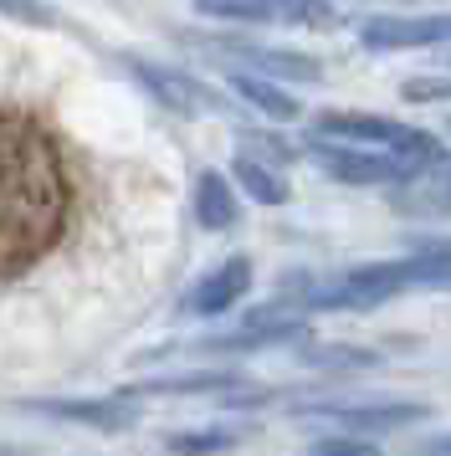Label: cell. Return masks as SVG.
<instances>
[{"mask_svg":"<svg viewBox=\"0 0 451 456\" xmlns=\"http://www.w3.org/2000/svg\"><path fill=\"white\" fill-rule=\"evenodd\" d=\"M62 216H67V180L57 169V154L0 144V277L52 247Z\"/></svg>","mask_w":451,"mask_h":456,"instance_id":"1","label":"cell"},{"mask_svg":"<svg viewBox=\"0 0 451 456\" xmlns=\"http://www.w3.org/2000/svg\"><path fill=\"white\" fill-rule=\"evenodd\" d=\"M313 134L318 139H339V144L374 149V154H390L395 165L406 169V180L421 175V169H430L447 154L441 139L426 134V128H410L400 118H380V113H354V108H328V113H318L313 118Z\"/></svg>","mask_w":451,"mask_h":456,"instance_id":"2","label":"cell"},{"mask_svg":"<svg viewBox=\"0 0 451 456\" xmlns=\"http://www.w3.org/2000/svg\"><path fill=\"white\" fill-rule=\"evenodd\" d=\"M292 415L298 420H328V426H339V436L369 441V436H395L430 420V405H421V400H308Z\"/></svg>","mask_w":451,"mask_h":456,"instance_id":"3","label":"cell"},{"mask_svg":"<svg viewBox=\"0 0 451 456\" xmlns=\"http://www.w3.org/2000/svg\"><path fill=\"white\" fill-rule=\"evenodd\" d=\"M292 338H308V318H257L246 313L231 333H205V338H190V344H175V349H160L154 359H236V354H266L283 349Z\"/></svg>","mask_w":451,"mask_h":456,"instance_id":"4","label":"cell"},{"mask_svg":"<svg viewBox=\"0 0 451 456\" xmlns=\"http://www.w3.org/2000/svg\"><path fill=\"white\" fill-rule=\"evenodd\" d=\"M303 154L324 169L328 180H339V185H365V190L385 185L390 190V185L406 180V169L395 165L390 154H374V149H359V144H339V139H318V134L303 139Z\"/></svg>","mask_w":451,"mask_h":456,"instance_id":"5","label":"cell"},{"mask_svg":"<svg viewBox=\"0 0 451 456\" xmlns=\"http://www.w3.org/2000/svg\"><path fill=\"white\" fill-rule=\"evenodd\" d=\"M20 415H46V420H67V426H82V431H102L119 436L139 426L144 405L123 400V395H67V400H16Z\"/></svg>","mask_w":451,"mask_h":456,"instance_id":"6","label":"cell"},{"mask_svg":"<svg viewBox=\"0 0 451 456\" xmlns=\"http://www.w3.org/2000/svg\"><path fill=\"white\" fill-rule=\"evenodd\" d=\"M246 374L242 370H226V364H205V370H180V374H149V379H134L123 385V400H184V395H201V400H226L231 390H242Z\"/></svg>","mask_w":451,"mask_h":456,"instance_id":"7","label":"cell"},{"mask_svg":"<svg viewBox=\"0 0 451 456\" xmlns=\"http://www.w3.org/2000/svg\"><path fill=\"white\" fill-rule=\"evenodd\" d=\"M246 292H251V256H226L221 267H210L195 288L180 297L184 318H221L226 308H236Z\"/></svg>","mask_w":451,"mask_h":456,"instance_id":"8","label":"cell"},{"mask_svg":"<svg viewBox=\"0 0 451 456\" xmlns=\"http://www.w3.org/2000/svg\"><path fill=\"white\" fill-rule=\"evenodd\" d=\"M128 72H134V77H139V83L149 87L169 113H180V118H195V113L221 108V98H216L201 77H190V72H175V67L149 62V57H128Z\"/></svg>","mask_w":451,"mask_h":456,"instance_id":"9","label":"cell"},{"mask_svg":"<svg viewBox=\"0 0 451 456\" xmlns=\"http://www.w3.org/2000/svg\"><path fill=\"white\" fill-rule=\"evenodd\" d=\"M359 42L369 52H410V46H447L451 42V11L441 16H369L359 26Z\"/></svg>","mask_w":451,"mask_h":456,"instance_id":"10","label":"cell"},{"mask_svg":"<svg viewBox=\"0 0 451 456\" xmlns=\"http://www.w3.org/2000/svg\"><path fill=\"white\" fill-rule=\"evenodd\" d=\"M226 57L231 67H246L257 77H272V83H318L324 77V62L308 57V52H287V46H262V42H226Z\"/></svg>","mask_w":451,"mask_h":456,"instance_id":"11","label":"cell"},{"mask_svg":"<svg viewBox=\"0 0 451 456\" xmlns=\"http://www.w3.org/2000/svg\"><path fill=\"white\" fill-rule=\"evenodd\" d=\"M390 190H395V206L410 210V216H451V149L430 169H421V175H410Z\"/></svg>","mask_w":451,"mask_h":456,"instance_id":"12","label":"cell"},{"mask_svg":"<svg viewBox=\"0 0 451 456\" xmlns=\"http://www.w3.org/2000/svg\"><path fill=\"white\" fill-rule=\"evenodd\" d=\"M226 83H231V93H236L246 108H257V113L272 118V124H292V118H303L298 93H287V87L272 83V77H257V72H246V67H231Z\"/></svg>","mask_w":451,"mask_h":456,"instance_id":"13","label":"cell"},{"mask_svg":"<svg viewBox=\"0 0 451 456\" xmlns=\"http://www.w3.org/2000/svg\"><path fill=\"white\" fill-rule=\"evenodd\" d=\"M190 206H195V221H201L205 231H231L242 221V195H236V185L226 180L221 169H201V175H195Z\"/></svg>","mask_w":451,"mask_h":456,"instance_id":"14","label":"cell"},{"mask_svg":"<svg viewBox=\"0 0 451 456\" xmlns=\"http://www.w3.org/2000/svg\"><path fill=\"white\" fill-rule=\"evenodd\" d=\"M231 185L242 190L246 200H257V206H287L292 200V185H287L283 169L246 154V149H236V159H231Z\"/></svg>","mask_w":451,"mask_h":456,"instance_id":"15","label":"cell"},{"mask_svg":"<svg viewBox=\"0 0 451 456\" xmlns=\"http://www.w3.org/2000/svg\"><path fill=\"white\" fill-rule=\"evenodd\" d=\"M380 359H385L380 349H359V344H298V364L324 374H359L374 370Z\"/></svg>","mask_w":451,"mask_h":456,"instance_id":"16","label":"cell"},{"mask_svg":"<svg viewBox=\"0 0 451 456\" xmlns=\"http://www.w3.org/2000/svg\"><path fill=\"white\" fill-rule=\"evenodd\" d=\"M251 426H205V431H175L164 436V452L169 456H221L231 446H242Z\"/></svg>","mask_w":451,"mask_h":456,"instance_id":"17","label":"cell"},{"mask_svg":"<svg viewBox=\"0 0 451 456\" xmlns=\"http://www.w3.org/2000/svg\"><path fill=\"white\" fill-rule=\"evenodd\" d=\"M400 93L406 103H451V77H410Z\"/></svg>","mask_w":451,"mask_h":456,"instance_id":"18","label":"cell"},{"mask_svg":"<svg viewBox=\"0 0 451 456\" xmlns=\"http://www.w3.org/2000/svg\"><path fill=\"white\" fill-rule=\"evenodd\" d=\"M308 456H380V452H374V441H359V436H328Z\"/></svg>","mask_w":451,"mask_h":456,"instance_id":"19","label":"cell"},{"mask_svg":"<svg viewBox=\"0 0 451 456\" xmlns=\"http://www.w3.org/2000/svg\"><path fill=\"white\" fill-rule=\"evenodd\" d=\"M0 11H5V16H16V21H31V26H46V21H52L37 0H0Z\"/></svg>","mask_w":451,"mask_h":456,"instance_id":"20","label":"cell"},{"mask_svg":"<svg viewBox=\"0 0 451 456\" xmlns=\"http://www.w3.org/2000/svg\"><path fill=\"white\" fill-rule=\"evenodd\" d=\"M410 456H451V431L426 436V441H415V446H410Z\"/></svg>","mask_w":451,"mask_h":456,"instance_id":"21","label":"cell"}]
</instances>
